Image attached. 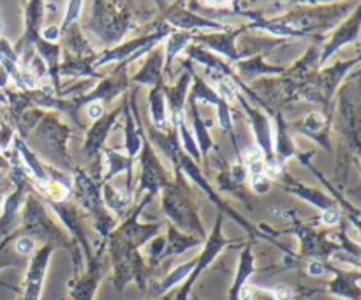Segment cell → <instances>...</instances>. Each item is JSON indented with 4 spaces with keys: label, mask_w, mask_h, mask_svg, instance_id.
Segmentation results:
<instances>
[{
    "label": "cell",
    "mask_w": 361,
    "mask_h": 300,
    "mask_svg": "<svg viewBox=\"0 0 361 300\" xmlns=\"http://www.w3.org/2000/svg\"><path fill=\"white\" fill-rule=\"evenodd\" d=\"M162 191H164V200H162L164 212L175 222L176 228L182 229L183 233H197V239L201 240L207 239L203 224H201L200 217H197L196 207L187 198V194L182 193L175 186H168Z\"/></svg>",
    "instance_id": "cell-1"
},
{
    "label": "cell",
    "mask_w": 361,
    "mask_h": 300,
    "mask_svg": "<svg viewBox=\"0 0 361 300\" xmlns=\"http://www.w3.org/2000/svg\"><path fill=\"white\" fill-rule=\"evenodd\" d=\"M25 222H27V229L30 232V236L42 240L48 246H55V244L62 242L66 244V236L63 233L53 224L51 219L44 214L42 205L35 200L34 196L27 198V205H25Z\"/></svg>",
    "instance_id": "cell-2"
},
{
    "label": "cell",
    "mask_w": 361,
    "mask_h": 300,
    "mask_svg": "<svg viewBox=\"0 0 361 300\" xmlns=\"http://www.w3.org/2000/svg\"><path fill=\"white\" fill-rule=\"evenodd\" d=\"M141 166H143V175H141V182L137 186V196L143 193L145 189L150 191L148 196L154 198L159 191H162L164 187L169 186L168 182V173H166L164 166L161 164V161L157 159V155L152 150L150 143L147 140L143 141V148L140 152Z\"/></svg>",
    "instance_id": "cell-3"
},
{
    "label": "cell",
    "mask_w": 361,
    "mask_h": 300,
    "mask_svg": "<svg viewBox=\"0 0 361 300\" xmlns=\"http://www.w3.org/2000/svg\"><path fill=\"white\" fill-rule=\"evenodd\" d=\"M221 222H222V217L217 219V222H215V228L214 232H212V235L207 239V244H204V249L203 253H201V256L196 260V267H194V270L190 272L189 275V281H187L185 288L182 289V293L178 295V300H187V293H189L190 286H192V282L196 281L197 275L201 274V272L204 270V268L208 267V265L214 261V258L217 256L219 253H221L222 249H224L226 246H228V240L222 236V232H221Z\"/></svg>",
    "instance_id": "cell-4"
},
{
    "label": "cell",
    "mask_w": 361,
    "mask_h": 300,
    "mask_svg": "<svg viewBox=\"0 0 361 300\" xmlns=\"http://www.w3.org/2000/svg\"><path fill=\"white\" fill-rule=\"evenodd\" d=\"M238 101L242 102V106L245 108L247 115L250 119V127L254 131V138H256V143L259 147V150L263 152V155L267 159L274 157V131H271L270 120L264 113H261L259 109L250 108L249 102L245 99H242L238 95Z\"/></svg>",
    "instance_id": "cell-5"
},
{
    "label": "cell",
    "mask_w": 361,
    "mask_h": 300,
    "mask_svg": "<svg viewBox=\"0 0 361 300\" xmlns=\"http://www.w3.org/2000/svg\"><path fill=\"white\" fill-rule=\"evenodd\" d=\"M240 32H242V28H238V30L217 32V34H208V35L201 34V35H196L194 39L200 42H204L208 48H212L214 52L224 55L226 59H228V62L238 64L240 60L245 59V56H249L245 52H238V48H236V44H235V41H236V37L240 35Z\"/></svg>",
    "instance_id": "cell-6"
},
{
    "label": "cell",
    "mask_w": 361,
    "mask_h": 300,
    "mask_svg": "<svg viewBox=\"0 0 361 300\" xmlns=\"http://www.w3.org/2000/svg\"><path fill=\"white\" fill-rule=\"evenodd\" d=\"M122 109L123 108H120L116 109V112H113L111 115H104L102 119L95 120L92 129L88 131L87 141H85L83 147L85 155H87L88 159H94L95 155H99V150H101V147L104 145L106 138L109 136V131H111L113 126L116 124V116H118V113L122 112Z\"/></svg>",
    "instance_id": "cell-7"
},
{
    "label": "cell",
    "mask_w": 361,
    "mask_h": 300,
    "mask_svg": "<svg viewBox=\"0 0 361 300\" xmlns=\"http://www.w3.org/2000/svg\"><path fill=\"white\" fill-rule=\"evenodd\" d=\"M53 253V246H44L32 260L30 268H28L27 275V293H25V300H37L39 293H41L42 279H44L46 267H48L49 254Z\"/></svg>",
    "instance_id": "cell-8"
},
{
    "label": "cell",
    "mask_w": 361,
    "mask_h": 300,
    "mask_svg": "<svg viewBox=\"0 0 361 300\" xmlns=\"http://www.w3.org/2000/svg\"><path fill=\"white\" fill-rule=\"evenodd\" d=\"M148 112H150V120L154 124V129L157 133H169V120H168V102H166L164 87L157 85L150 90L148 95Z\"/></svg>",
    "instance_id": "cell-9"
},
{
    "label": "cell",
    "mask_w": 361,
    "mask_h": 300,
    "mask_svg": "<svg viewBox=\"0 0 361 300\" xmlns=\"http://www.w3.org/2000/svg\"><path fill=\"white\" fill-rule=\"evenodd\" d=\"M169 23L178 27V30L182 28L183 32H197V30H210V32H224L226 27H222L221 23H215V21L207 20V18L196 16V14L189 13V11L176 9L175 13L169 16Z\"/></svg>",
    "instance_id": "cell-10"
},
{
    "label": "cell",
    "mask_w": 361,
    "mask_h": 300,
    "mask_svg": "<svg viewBox=\"0 0 361 300\" xmlns=\"http://www.w3.org/2000/svg\"><path fill=\"white\" fill-rule=\"evenodd\" d=\"M162 64H164V48L154 49L140 73H136V76L133 78V81L137 85H150L152 88L157 87L162 80Z\"/></svg>",
    "instance_id": "cell-11"
},
{
    "label": "cell",
    "mask_w": 361,
    "mask_h": 300,
    "mask_svg": "<svg viewBox=\"0 0 361 300\" xmlns=\"http://www.w3.org/2000/svg\"><path fill=\"white\" fill-rule=\"evenodd\" d=\"M106 159H108V172H106L102 182L108 184V180H111L113 176L118 175V173L126 172L127 173V193H130V184H133V164L127 155H122L120 152H116L115 148H106Z\"/></svg>",
    "instance_id": "cell-12"
},
{
    "label": "cell",
    "mask_w": 361,
    "mask_h": 300,
    "mask_svg": "<svg viewBox=\"0 0 361 300\" xmlns=\"http://www.w3.org/2000/svg\"><path fill=\"white\" fill-rule=\"evenodd\" d=\"M189 102H190V113H192V126H194V133H196L197 148H200V152H201V159H204V161H207L208 152H210V148L214 147L210 133H208V129L214 126V122H210V120H208V122H204L200 115L197 102H194V101H189Z\"/></svg>",
    "instance_id": "cell-13"
},
{
    "label": "cell",
    "mask_w": 361,
    "mask_h": 300,
    "mask_svg": "<svg viewBox=\"0 0 361 300\" xmlns=\"http://www.w3.org/2000/svg\"><path fill=\"white\" fill-rule=\"evenodd\" d=\"M201 242H203V240L197 239V236H190L187 235V233H180L175 226H169L164 254H173V256H176V254L185 253V251L190 249V247L200 246Z\"/></svg>",
    "instance_id": "cell-14"
},
{
    "label": "cell",
    "mask_w": 361,
    "mask_h": 300,
    "mask_svg": "<svg viewBox=\"0 0 361 300\" xmlns=\"http://www.w3.org/2000/svg\"><path fill=\"white\" fill-rule=\"evenodd\" d=\"M194 39V35L190 34V32H183V30H173L171 34H169L168 41H166V46H164V53H166V74L171 73V64L173 60H175V56L178 55L180 52H182L183 48H185L187 44H189L190 41Z\"/></svg>",
    "instance_id": "cell-15"
},
{
    "label": "cell",
    "mask_w": 361,
    "mask_h": 300,
    "mask_svg": "<svg viewBox=\"0 0 361 300\" xmlns=\"http://www.w3.org/2000/svg\"><path fill=\"white\" fill-rule=\"evenodd\" d=\"M236 71L240 73V76L243 78H254V76H268V74H279L282 73L281 67H274L264 64L261 59H249V60H240L236 64Z\"/></svg>",
    "instance_id": "cell-16"
},
{
    "label": "cell",
    "mask_w": 361,
    "mask_h": 300,
    "mask_svg": "<svg viewBox=\"0 0 361 300\" xmlns=\"http://www.w3.org/2000/svg\"><path fill=\"white\" fill-rule=\"evenodd\" d=\"M274 138H275V154H277L279 159H282V161L286 162V159L295 155V143H293V140L289 138L288 131H286V124L281 115H277V131H275Z\"/></svg>",
    "instance_id": "cell-17"
},
{
    "label": "cell",
    "mask_w": 361,
    "mask_h": 300,
    "mask_svg": "<svg viewBox=\"0 0 361 300\" xmlns=\"http://www.w3.org/2000/svg\"><path fill=\"white\" fill-rule=\"evenodd\" d=\"M252 270H254V256L252 253H250V247H245V251L242 253V258H240L238 274H236V281L231 289V300H240V289L245 286L247 277L252 274Z\"/></svg>",
    "instance_id": "cell-18"
},
{
    "label": "cell",
    "mask_w": 361,
    "mask_h": 300,
    "mask_svg": "<svg viewBox=\"0 0 361 300\" xmlns=\"http://www.w3.org/2000/svg\"><path fill=\"white\" fill-rule=\"evenodd\" d=\"M102 196H104L106 207L111 208V210L116 212V214H122V212L127 208V205L130 203V200H133L130 194L120 193V191H116L115 187H111L109 184H104Z\"/></svg>",
    "instance_id": "cell-19"
},
{
    "label": "cell",
    "mask_w": 361,
    "mask_h": 300,
    "mask_svg": "<svg viewBox=\"0 0 361 300\" xmlns=\"http://www.w3.org/2000/svg\"><path fill=\"white\" fill-rule=\"evenodd\" d=\"M194 267H196V260H192V261H189V263H183V265H180V267H176L175 270H173L171 274H169L168 277H166L164 281H162L161 284L157 286L155 293H157V295H161V293L168 292V289L171 288V286L178 284L180 281H183V279L189 277L190 272L194 270Z\"/></svg>",
    "instance_id": "cell-20"
},
{
    "label": "cell",
    "mask_w": 361,
    "mask_h": 300,
    "mask_svg": "<svg viewBox=\"0 0 361 300\" xmlns=\"http://www.w3.org/2000/svg\"><path fill=\"white\" fill-rule=\"evenodd\" d=\"M180 133V136H182V145H183V152H185L187 155H189L190 159H192L194 162L196 161H203V159H201V152H200V148H197V143H196V140H194V136L192 134L189 133V129H187V126H185V122L182 124V126L178 127V129H176Z\"/></svg>",
    "instance_id": "cell-21"
},
{
    "label": "cell",
    "mask_w": 361,
    "mask_h": 300,
    "mask_svg": "<svg viewBox=\"0 0 361 300\" xmlns=\"http://www.w3.org/2000/svg\"><path fill=\"white\" fill-rule=\"evenodd\" d=\"M81 6H83V4H81V2H69V4H67L66 18H63V21H62V27H60L62 34H63V32L69 30V28L74 25V21H76L78 18H80Z\"/></svg>",
    "instance_id": "cell-22"
},
{
    "label": "cell",
    "mask_w": 361,
    "mask_h": 300,
    "mask_svg": "<svg viewBox=\"0 0 361 300\" xmlns=\"http://www.w3.org/2000/svg\"><path fill=\"white\" fill-rule=\"evenodd\" d=\"M324 122H326V120H324V116L321 115V113L312 112L305 116L303 126H305V131H309L310 134V133H317V131H321V127L324 126Z\"/></svg>",
    "instance_id": "cell-23"
},
{
    "label": "cell",
    "mask_w": 361,
    "mask_h": 300,
    "mask_svg": "<svg viewBox=\"0 0 361 300\" xmlns=\"http://www.w3.org/2000/svg\"><path fill=\"white\" fill-rule=\"evenodd\" d=\"M14 247H16V251L20 254L28 256V254H32L35 251V239L30 235H23L16 240V246Z\"/></svg>",
    "instance_id": "cell-24"
},
{
    "label": "cell",
    "mask_w": 361,
    "mask_h": 300,
    "mask_svg": "<svg viewBox=\"0 0 361 300\" xmlns=\"http://www.w3.org/2000/svg\"><path fill=\"white\" fill-rule=\"evenodd\" d=\"M250 187H252L257 194H267L271 187L270 176H267V175L250 176Z\"/></svg>",
    "instance_id": "cell-25"
},
{
    "label": "cell",
    "mask_w": 361,
    "mask_h": 300,
    "mask_svg": "<svg viewBox=\"0 0 361 300\" xmlns=\"http://www.w3.org/2000/svg\"><path fill=\"white\" fill-rule=\"evenodd\" d=\"M60 37H62V30L56 25H49V27H46L41 32V39L44 42H49V44H56L60 41Z\"/></svg>",
    "instance_id": "cell-26"
},
{
    "label": "cell",
    "mask_w": 361,
    "mask_h": 300,
    "mask_svg": "<svg viewBox=\"0 0 361 300\" xmlns=\"http://www.w3.org/2000/svg\"><path fill=\"white\" fill-rule=\"evenodd\" d=\"M87 115H88V119H92V120L102 119V116L106 115L104 104H102L101 101L88 102V106H87Z\"/></svg>",
    "instance_id": "cell-27"
},
{
    "label": "cell",
    "mask_w": 361,
    "mask_h": 300,
    "mask_svg": "<svg viewBox=\"0 0 361 300\" xmlns=\"http://www.w3.org/2000/svg\"><path fill=\"white\" fill-rule=\"evenodd\" d=\"M249 300H275V296H274V292H268V289L250 286V288H249Z\"/></svg>",
    "instance_id": "cell-28"
},
{
    "label": "cell",
    "mask_w": 361,
    "mask_h": 300,
    "mask_svg": "<svg viewBox=\"0 0 361 300\" xmlns=\"http://www.w3.org/2000/svg\"><path fill=\"white\" fill-rule=\"evenodd\" d=\"M275 300H293V289L286 284L275 286L274 289Z\"/></svg>",
    "instance_id": "cell-29"
},
{
    "label": "cell",
    "mask_w": 361,
    "mask_h": 300,
    "mask_svg": "<svg viewBox=\"0 0 361 300\" xmlns=\"http://www.w3.org/2000/svg\"><path fill=\"white\" fill-rule=\"evenodd\" d=\"M338 221H341V214H338L337 208L330 207V208H326V210H324V214H323V222H324V224L334 226V224H337Z\"/></svg>",
    "instance_id": "cell-30"
},
{
    "label": "cell",
    "mask_w": 361,
    "mask_h": 300,
    "mask_svg": "<svg viewBox=\"0 0 361 300\" xmlns=\"http://www.w3.org/2000/svg\"><path fill=\"white\" fill-rule=\"evenodd\" d=\"M324 272H326V268H324V265L319 263V261H312V263L309 265L310 275H323Z\"/></svg>",
    "instance_id": "cell-31"
},
{
    "label": "cell",
    "mask_w": 361,
    "mask_h": 300,
    "mask_svg": "<svg viewBox=\"0 0 361 300\" xmlns=\"http://www.w3.org/2000/svg\"><path fill=\"white\" fill-rule=\"evenodd\" d=\"M2 30H4V23H2V20H0V34H2Z\"/></svg>",
    "instance_id": "cell-32"
},
{
    "label": "cell",
    "mask_w": 361,
    "mask_h": 300,
    "mask_svg": "<svg viewBox=\"0 0 361 300\" xmlns=\"http://www.w3.org/2000/svg\"><path fill=\"white\" fill-rule=\"evenodd\" d=\"M0 152H2V148H0Z\"/></svg>",
    "instance_id": "cell-33"
}]
</instances>
